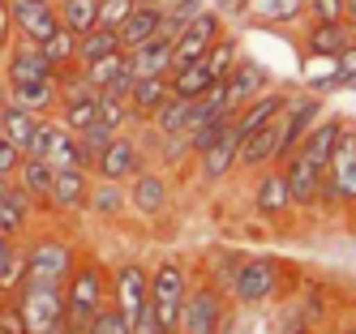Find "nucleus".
<instances>
[{
  "instance_id": "1",
  "label": "nucleus",
  "mask_w": 356,
  "mask_h": 334,
  "mask_svg": "<svg viewBox=\"0 0 356 334\" xmlns=\"http://www.w3.org/2000/svg\"><path fill=\"white\" fill-rule=\"evenodd\" d=\"M112 300V274L99 257H78L73 274L65 278V326L86 330V322Z\"/></svg>"
},
{
  "instance_id": "2",
  "label": "nucleus",
  "mask_w": 356,
  "mask_h": 334,
  "mask_svg": "<svg viewBox=\"0 0 356 334\" xmlns=\"http://www.w3.org/2000/svg\"><path fill=\"white\" fill-rule=\"evenodd\" d=\"M232 330V296L215 283H189L176 334H227Z\"/></svg>"
},
{
  "instance_id": "3",
  "label": "nucleus",
  "mask_w": 356,
  "mask_h": 334,
  "mask_svg": "<svg viewBox=\"0 0 356 334\" xmlns=\"http://www.w3.org/2000/svg\"><path fill=\"white\" fill-rule=\"evenodd\" d=\"M13 304H17V313H22L26 334H60L65 330V283L26 278L13 292Z\"/></svg>"
},
{
  "instance_id": "4",
  "label": "nucleus",
  "mask_w": 356,
  "mask_h": 334,
  "mask_svg": "<svg viewBox=\"0 0 356 334\" xmlns=\"http://www.w3.org/2000/svg\"><path fill=\"white\" fill-rule=\"evenodd\" d=\"M189 266L181 262V257H159V266L150 270V313H155V322L176 334V322H181V304L189 296Z\"/></svg>"
},
{
  "instance_id": "5",
  "label": "nucleus",
  "mask_w": 356,
  "mask_h": 334,
  "mask_svg": "<svg viewBox=\"0 0 356 334\" xmlns=\"http://www.w3.org/2000/svg\"><path fill=\"white\" fill-rule=\"evenodd\" d=\"M279 292H284V266H279V257H270V253L241 257V266L232 274V287H227V296L236 304L258 308V304L275 300Z\"/></svg>"
},
{
  "instance_id": "6",
  "label": "nucleus",
  "mask_w": 356,
  "mask_h": 334,
  "mask_svg": "<svg viewBox=\"0 0 356 334\" xmlns=\"http://www.w3.org/2000/svg\"><path fill=\"white\" fill-rule=\"evenodd\" d=\"M318 206L335 210V206H356V128L343 124V133L330 150V163L322 172V189H318Z\"/></svg>"
},
{
  "instance_id": "7",
  "label": "nucleus",
  "mask_w": 356,
  "mask_h": 334,
  "mask_svg": "<svg viewBox=\"0 0 356 334\" xmlns=\"http://www.w3.org/2000/svg\"><path fill=\"white\" fill-rule=\"evenodd\" d=\"M26 253V278H43V283H65L78 266V244L56 236V231H43V236H26L22 240Z\"/></svg>"
},
{
  "instance_id": "8",
  "label": "nucleus",
  "mask_w": 356,
  "mask_h": 334,
  "mask_svg": "<svg viewBox=\"0 0 356 334\" xmlns=\"http://www.w3.org/2000/svg\"><path fill=\"white\" fill-rule=\"evenodd\" d=\"M26 154H35V159H47L52 167H86V172H90V159H86V150H82L78 133H69V128H65L56 116H43V120H39V128H35V137H31Z\"/></svg>"
},
{
  "instance_id": "9",
  "label": "nucleus",
  "mask_w": 356,
  "mask_h": 334,
  "mask_svg": "<svg viewBox=\"0 0 356 334\" xmlns=\"http://www.w3.org/2000/svg\"><path fill=\"white\" fill-rule=\"evenodd\" d=\"M227 31V22L207 5L197 17H189L185 26H181V35L172 39V69H181V65H193V60H202L211 51V43L219 39Z\"/></svg>"
},
{
  "instance_id": "10",
  "label": "nucleus",
  "mask_w": 356,
  "mask_h": 334,
  "mask_svg": "<svg viewBox=\"0 0 356 334\" xmlns=\"http://www.w3.org/2000/svg\"><path fill=\"white\" fill-rule=\"evenodd\" d=\"M146 167V150H142V142L129 133V128H120V133L104 146V150H99V159H95V176L99 180H120V185H124V180H129V176H138Z\"/></svg>"
},
{
  "instance_id": "11",
  "label": "nucleus",
  "mask_w": 356,
  "mask_h": 334,
  "mask_svg": "<svg viewBox=\"0 0 356 334\" xmlns=\"http://www.w3.org/2000/svg\"><path fill=\"white\" fill-rule=\"evenodd\" d=\"M146 300H150V270L142 266V262H120L116 270H112V304L124 313V322H138V313L146 308Z\"/></svg>"
},
{
  "instance_id": "12",
  "label": "nucleus",
  "mask_w": 356,
  "mask_h": 334,
  "mask_svg": "<svg viewBox=\"0 0 356 334\" xmlns=\"http://www.w3.org/2000/svg\"><path fill=\"white\" fill-rule=\"evenodd\" d=\"M124 197H129V210L142 215V219H159L168 210V201H172V185H168V176L155 172V167H142L138 176L124 180Z\"/></svg>"
},
{
  "instance_id": "13",
  "label": "nucleus",
  "mask_w": 356,
  "mask_h": 334,
  "mask_svg": "<svg viewBox=\"0 0 356 334\" xmlns=\"http://www.w3.org/2000/svg\"><path fill=\"white\" fill-rule=\"evenodd\" d=\"M90 185H95V172L86 167H56L52 176V197H47V210L52 215H86V197H90Z\"/></svg>"
},
{
  "instance_id": "14",
  "label": "nucleus",
  "mask_w": 356,
  "mask_h": 334,
  "mask_svg": "<svg viewBox=\"0 0 356 334\" xmlns=\"http://www.w3.org/2000/svg\"><path fill=\"white\" fill-rule=\"evenodd\" d=\"M0 69H5V82H39V77H56V65L43 56V47L35 39H22V35H13Z\"/></svg>"
},
{
  "instance_id": "15",
  "label": "nucleus",
  "mask_w": 356,
  "mask_h": 334,
  "mask_svg": "<svg viewBox=\"0 0 356 334\" xmlns=\"http://www.w3.org/2000/svg\"><path fill=\"white\" fill-rule=\"evenodd\" d=\"M266 86H275L270 69H266V65H258L253 56H241V60H236V69L223 77V94H227V108H232V116L245 108L249 99H258Z\"/></svg>"
},
{
  "instance_id": "16",
  "label": "nucleus",
  "mask_w": 356,
  "mask_h": 334,
  "mask_svg": "<svg viewBox=\"0 0 356 334\" xmlns=\"http://www.w3.org/2000/svg\"><path fill=\"white\" fill-rule=\"evenodd\" d=\"M356 43V26L348 22H309L300 35V51L305 60H322V56H343Z\"/></svg>"
},
{
  "instance_id": "17",
  "label": "nucleus",
  "mask_w": 356,
  "mask_h": 334,
  "mask_svg": "<svg viewBox=\"0 0 356 334\" xmlns=\"http://www.w3.org/2000/svg\"><path fill=\"white\" fill-rule=\"evenodd\" d=\"M279 133H284V124L266 120L262 128H253V133L241 137V150H236V172H262V167H275L279 163Z\"/></svg>"
},
{
  "instance_id": "18",
  "label": "nucleus",
  "mask_w": 356,
  "mask_h": 334,
  "mask_svg": "<svg viewBox=\"0 0 356 334\" xmlns=\"http://www.w3.org/2000/svg\"><path fill=\"white\" fill-rule=\"evenodd\" d=\"M9 22H13V35L43 43L60 26L56 0H9Z\"/></svg>"
},
{
  "instance_id": "19",
  "label": "nucleus",
  "mask_w": 356,
  "mask_h": 334,
  "mask_svg": "<svg viewBox=\"0 0 356 334\" xmlns=\"http://www.w3.org/2000/svg\"><path fill=\"white\" fill-rule=\"evenodd\" d=\"M236 150H241V133H236L232 124H227L207 150H197V154H193L197 176L207 180V185H219V180H227V176L236 172Z\"/></svg>"
},
{
  "instance_id": "20",
  "label": "nucleus",
  "mask_w": 356,
  "mask_h": 334,
  "mask_svg": "<svg viewBox=\"0 0 356 334\" xmlns=\"http://www.w3.org/2000/svg\"><path fill=\"white\" fill-rule=\"evenodd\" d=\"M82 77L95 86V90H108V94H129L134 86V69H129V51H108L99 60H86L82 65Z\"/></svg>"
},
{
  "instance_id": "21",
  "label": "nucleus",
  "mask_w": 356,
  "mask_h": 334,
  "mask_svg": "<svg viewBox=\"0 0 356 334\" xmlns=\"http://www.w3.org/2000/svg\"><path fill=\"white\" fill-rule=\"evenodd\" d=\"M288 180V193H292V206H318V189H322V167H314L300 150H292L284 163H279Z\"/></svg>"
},
{
  "instance_id": "22",
  "label": "nucleus",
  "mask_w": 356,
  "mask_h": 334,
  "mask_svg": "<svg viewBox=\"0 0 356 334\" xmlns=\"http://www.w3.org/2000/svg\"><path fill=\"white\" fill-rule=\"evenodd\" d=\"M5 99L26 108L35 116H52L56 103H60V86L56 77H39V82H5Z\"/></svg>"
},
{
  "instance_id": "23",
  "label": "nucleus",
  "mask_w": 356,
  "mask_h": 334,
  "mask_svg": "<svg viewBox=\"0 0 356 334\" xmlns=\"http://www.w3.org/2000/svg\"><path fill=\"white\" fill-rule=\"evenodd\" d=\"M288 94L292 90H284V86H266L258 99H249L245 103V108L232 116V128H236V133L245 137V133H253V128H262L266 120H275L279 112H284V103H288Z\"/></svg>"
},
{
  "instance_id": "24",
  "label": "nucleus",
  "mask_w": 356,
  "mask_h": 334,
  "mask_svg": "<svg viewBox=\"0 0 356 334\" xmlns=\"http://www.w3.org/2000/svg\"><path fill=\"white\" fill-rule=\"evenodd\" d=\"M253 206H258V215H266V219H279V215L292 210V193H288V180H284V172H279V163L258 172V185H253Z\"/></svg>"
},
{
  "instance_id": "25",
  "label": "nucleus",
  "mask_w": 356,
  "mask_h": 334,
  "mask_svg": "<svg viewBox=\"0 0 356 334\" xmlns=\"http://www.w3.org/2000/svg\"><path fill=\"white\" fill-rule=\"evenodd\" d=\"M31 223H35V201L22 193L17 185H9L5 193H0V236L26 240L31 236Z\"/></svg>"
},
{
  "instance_id": "26",
  "label": "nucleus",
  "mask_w": 356,
  "mask_h": 334,
  "mask_svg": "<svg viewBox=\"0 0 356 334\" xmlns=\"http://www.w3.org/2000/svg\"><path fill=\"white\" fill-rule=\"evenodd\" d=\"M52 176H56V167L47 163V159L26 154V159H22V167L13 172V185L35 201V210H47V197H52Z\"/></svg>"
},
{
  "instance_id": "27",
  "label": "nucleus",
  "mask_w": 356,
  "mask_h": 334,
  "mask_svg": "<svg viewBox=\"0 0 356 334\" xmlns=\"http://www.w3.org/2000/svg\"><path fill=\"white\" fill-rule=\"evenodd\" d=\"M343 116H322L314 128H309V133H305L300 137V154H305V159H309L314 167H322L326 172V163H330V150H335V142H339V133H343Z\"/></svg>"
},
{
  "instance_id": "28",
  "label": "nucleus",
  "mask_w": 356,
  "mask_h": 334,
  "mask_svg": "<svg viewBox=\"0 0 356 334\" xmlns=\"http://www.w3.org/2000/svg\"><path fill=\"white\" fill-rule=\"evenodd\" d=\"M172 94V86H168V73L163 77H134V86H129V112H134V124H146L150 116L159 112V103Z\"/></svg>"
},
{
  "instance_id": "29",
  "label": "nucleus",
  "mask_w": 356,
  "mask_h": 334,
  "mask_svg": "<svg viewBox=\"0 0 356 334\" xmlns=\"http://www.w3.org/2000/svg\"><path fill=\"white\" fill-rule=\"evenodd\" d=\"M129 69H134V77H163V73H172V39L155 35V39L129 47Z\"/></svg>"
},
{
  "instance_id": "30",
  "label": "nucleus",
  "mask_w": 356,
  "mask_h": 334,
  "mask_svg": "<svg viewBox=\"0 0 356 334\" xmlns=\"http://www.w3.org/2000/svg\"><path fill=\"white\" fill-rule=\"evenodd\" d=\"M159 26H163V9H159V5H134V13L116 26L120 47L129 51V47H138V43H146V39H155Z\"/></svg>"
},
{
  "instance_id": "31",
  "label": "nucleus",
  "mask_w": 356,
  "mask_h": 334,
  "mask_svg": "<svg viewBox=\"0 0 356 334\" xmlns=\"http://www.w3.org/2000/svg\"><path fill=\"white\" fill-rule=\"evenodd\" d=\"M86 210L95 219H120L124 210H129V197H124V185L120 180H99L95 176V185H90V197H86Z\"/></svg>"
},
{
  "instance_id": "32",
  "label": "nucleus",
  "mask_w": 356,
  "mask_h": 334,
  "mask_svg": "<svg viewBox=\"0 0 356 334\" xmlns=\"http://www.w3.org/2000/svg\"><path fill=\"white\" fill-rule=\"evenodd\" d=\"M245 17L258 26H296L305 22V0H249Z\"/></svg>"
},
{
  "instance_id": "33",
  "label": "nucleus",
  "mask_w": 356,
  "mask_h": 334,
  "mask_svg": "<svg viewBox=\"0 0 356 334\" xmlns=\"http://www.w3.org/2000/svg\"><path fill=\"white\" fill-rule=\"evenodd\" d=\"M189 108H193V99H181V94H168L159 103V112L150 116L146 124L155 128L159 137H176V133H189Z\"/></svg>"
},
{
  "instance_id": "34",
  "label": "nucleus",
  "mask_w": 356,
  "mask_h": 334,
  "mask_svg": "<svg viewBox=\"0 0 356 334\" xmlns=\"http://www.w3.org/2000/svg\"><path fill=\"white\" fill-rule=\"evenodd\" d=\"M22 283H26V253H22V240L0 236V296H13Z\"/></svg>"
},
{
  "instance_id": "35",
  "label": "nucleus",
  "mask_w": 356,
  "mask_h": 334,
  "mask_svg": "<svg viewBox=\"0 0 356 334\" xmlns=\"http://www.w3.org/2000/svg\"><path fill=\"white\" fill-rule=\"evenodd\" d=\"M241 56H245V47H241V35L223 31V35L211 43V51L202 56V65H207V73L215 77V82H223V77L236 69V60H241Z\"/></svg>"
},
{
  "instance_id": "36",
  "label": "nucleus",
  "mask_w": 356,
  "mask_h": 334,
  "mask_svg": "<svg viewBox=\"0 0 356 334\" xmlns=\"http://www.w3.org/2000/svg\"><path fill=\"white\" fill-rule=\"evenodd\" d=\"M39 120H43V116H35V112H26V108H17V103H9V99L0 103V128H5V137H9L13 146H22V150L31 146Z\"/></svg>"
},
{
  "instance_id": "37",
  "label": "nucleus",
  "mask_w": 356,
  "mask_h": 334,
  "mask_svg": "<svg viewBox=\"0 0 356 334\" xmlns=\"http://www.w3.org/2000/svg\"><path fill=\"white\" fill-rule=\"evenodd\" d=\"M168 86H172V94H181V99H197V94H207L215 86V77L207 73V65H202V60H193V65L172 69L168 73Z\"/></svg>"
},
{
  "instance_id": "38",
  "label": "nucleus",
  "mask_w": 356,
  "mask_h": 334,
  "mask_svg": "<svg viewBox=\"0 0 356 334\" xmlns=\"http://www.w3.org/2000/svg\"><path fill=\"white\" fill-rule=\"evenodd\" d=\"M56 17H60L65 31L86 35L99 26V0H56Z\"/></svg>"
},
{
  "instance_id": "39",
  "label": "nucleus",
  "mask_w": 356,
  "mask_h": 334,
  "mask_svg": "<svg viewBox=\"0 0 356 334\" xmlns=\"http://www.w3.org/2000/svg\"><path fill=\"white\" fill-rule=\"evenodd\" d=\"M108 51H120V35L112 26H95V31L78 35V65L99 60V56H108Z\"/></svg>"
},
{
  "instance_id": "40",
  "label": "nucleus",
  "mask_w": 356,
  "mask_h": 334,
  "mask_svg": "<svg viewBox=\"0 0 356 334\" xmlns=\"http://www.w3.org/2000/svg\"><path fill=\"white\" fill-rule=\"evenodd\" d=\"M39 47H43V56L52 60L56 69H69V65H78V35H73V31H65V26H56V31L47 35Z\"/></svg>"
},
{
  "instance_id": "41",
  "label": "nucleus",
  "mask_w": 356,
  "mask_h": 334,
  "mask_svg": "<svg viewBox=\"0 0 356 334\" xmlns=\"http://www.w3.org/2000/svg\"><path fill=\"white\" fill-rule=\"evenodd\" d=\"M82 334H134V326L124 322V313L108 300V304H104V308H99V313L86 322V330H82Z\"/></svg>"
},
{
  "instance_id": "42",
  "label": "nucleus",
  "mask_w": 356,
  "mask_h": 334,
  "mask_svg": "<svg viewBox=\"0 0 356 334\" xmlns=\"http://www.w3.org/2000/svg\"><path fill=\"white\" fill-rule=\"evenodd\" d=\"M305 22H343V0H305Z\"/></svg>"
},
{
  "instance_id": "43",
  "label": "nucleus",
  "mask_w": 356,
  "mask_h": 334,
  "mask_svg": "<svg viewBox=\"0 0 356 334\" xmlns=\"http://www.w3.org/2000/svg\"><path fill=\"white\" fill-rule=\"evenodd\" d=\"M134 5L138 0H99V26H112L116 31V26L134 13Z\"/></svg>"
},
{
  "instance_id": "44",
  "label": "nucleus",
  "mask_w": 356,
  "mask_h": 334,
  "mask_svg": "<svg viewBox=\"0 0 356 334\" xmlns=\"http://www.w3.org/2000/svg\"><path fill=\"white\" fill-rule=\"evenodd\" d=\"M22 159H26V150H22V146H13L5 133H0V176H5V180H13V172L22 167Z\"/></svg>"
},
{
  "instance_id": "45",
  "label": "nucleus",
  "mask_w": 356,
  "mask_h": 334,
  "mask_svg": "<svg viewBox=\"0 0 356 334\" xmlns=\"http://www.w3.org/2000/svg\"><path fill=\"white\" fill-rule=\"evenodd\" d=\"M0 334H26V326H22V313L13 296H0Z\"/></svg>"
},
{
  "instance_id": "46",
  "label": "nucleus",
  "mask_w": 356,
  "mask_h": 334,
  "mask_svg": "<svg viewBox=\"0 0 356 334\" xmlns=\"http://www.w3.org/2000/svg\"><path fill=\"white\" fill-rule=\"evenodd\" d=\"M211 9H215L223 22H245V13H249V0H211Z\"/></svg>"
},
{
  "instance_id": "47",
  "label": "nucleus",
  "mask_w": 356,
  "mask_h": 334,
  "mask_svg": "<svg viewBox=\"0 0 356 334\" xmlns=\"http://www.w3.org/2000/svg\"><path fill=\"white\" fill-rule=\"evenodd\" d=\"M134 334H168V330L155 322V313H150V300H146V308H142L138 322H134Z\"/></svg>"
},
{
  "instance_id": "48",
  "label": "nucleus",
  "mask_w": 356,
  "mask_h": 334,
  "mask_svg": "<svg viewBox=\"0 0 356 334\" xmlns=\"http://www.w3.org/2000/svg\"><path fill=\"white\" fill-rule=\"evenodd\" d=\"M9 43H13V22H9V9H0V60H5Z\"/></svg>"
},
{
  "instance_id": "49",
  "label": "nucleus",
  "mask_w": 356,
  "mask_h": 334,
  "mask_svg": "<svg viewBox=\"0 0 356 334\" xmlns=\"http://www.w3.org/2000/svg\"><path fill=\"white\" fill-rule=\"evenodd\" d=\"M343 22L356 26V0H343Z\"/></svg>"
},
{
  "instance_id": "50",
  "label": "nucleus",
  "mask_w": 356,
  "mask_h": 334,
  "mask_svg": "<svg viewBox=\"0 0 356 334\" xmlns=\"http://www.w3.org/2000/svg\"><path fill=\"white\" fill-rule=\"evenodd\" d=\"M288 334H314V330H305V326H288Z\"/></svg>"
},
{
  "instance_id": "51",
  "label": "nucleus",
  "mask_w": 356,
  "mask_h": 334,
  "mask_svg": "<svg viewBox=\"0 0 356 334\" xmlns=\"http://www.w3.org/2000/svg\"><path fill=\"white\" fill-rule=\"evenodd\" d=\"M0 103H5V69H0Z\"/></svg>"
},
{
  "instance_id": "52",
  "label": "nucleus",
  "mask_w": 356,
  "mask_h": 334,
  "mask_svg": "<svg viewBox=\"0 0 356 334\" xmlns=\"http://www.w3.org/2000/svg\"><path fill=\"white\" fill-rule=\"evenodd\" d=\"M60 334H82V330H78V326H65V330H60Z\"/></svg>"
},
{
  "instance_id": "53",
  "label": "nucleus",
  "mask_w": 356,
  "mask_h": 334,
  "mask_svg": "<svg viewBox=\"0 0 356 334\" xmlns=\"http://www.w3.org/2000/svg\"><path fill=\"white\" fill-rule=\"evenodd\" d=\"M138 5H155V0H138Z\"/></svg>"
},
{
  "instance_id": "54",
  "label": "nucleus",
  "mask_w": 356,
  "mask_h": 334,
  "mask_svg": "<svg viewBox=\"0 0 356 334\" xmlns=\"http://www.w3.org/2000/svg\"><path fill=\"white\" fill-rule=\"evenodd\" d=\"M0 9H9V0H0Z\"/></svg>"
},
{
  "instance_id": "55",
  "label": "nucleus",
  "mask_w": 356,
  "mask_h": 334,
  "mask_svg": "<svg viewBox=\"0 0 356 334\" xmlns=\"http://www.w3.org/2000/svg\"><path fill=\"white\" fill-rule=\"evenodd\" d=\"M352 334H356V326H352Z\"/></svg>"
}]
</instances>
